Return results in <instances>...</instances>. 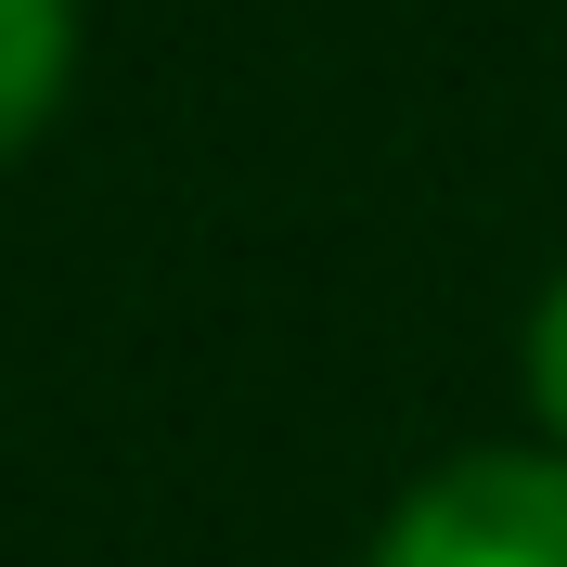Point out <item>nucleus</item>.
Returning a JSON list of instances; mask_svg holds the SVG:
<instances>
[{
    "instance_id": "1",
    "label": "nucleus",
    "mask_w": 567,
    "mask_h": 567,
    "mask_svg": "<svg viewBox=\"0 0 567 567\" xmlns=\"http://www.w3.org/2000/svg\"><path fill=\"white\" fill-rule=\"evenodd\" d=\"M374 567H567V452H464L413 477Z\"/></svg>"
},
{
    "instance_id": "2",
    "label": "nucleus",
    "mask_w": 567,
    "mask_h": 567,
    "mask_svg": "<svg viewBox=\"0 0 567 567\" xmlns=\"http://www.w3.org/2000/svg\"><path fill=\"white\" fill-rule=\"evenodd\" d=\"M65 52H78V13H65V0H0V155L52 116Z\"/></svg>"
},
{
    "instance_id": "3",
    "label": "nucleus",
    "mask_w": 567,
    "mask_h": 567,
    "mask_svg": "<svg viewBox=\"0 0 567 567\" xmlns=\"http://www.w3.org/2000/svg\"><path fill=\"white\" fill-rule=\"evenodd\" d=\"M529 400H542V425L567 439V284L529 310Z\"/></svg>"
}]
</instances>
